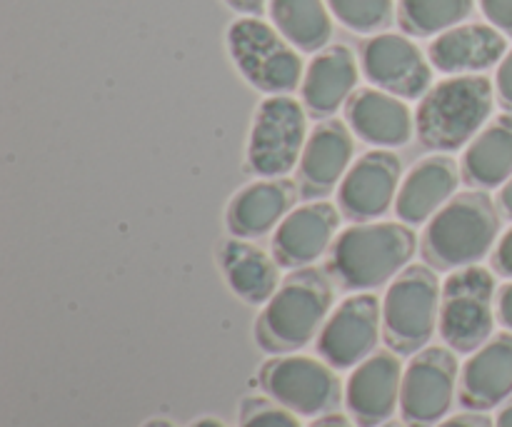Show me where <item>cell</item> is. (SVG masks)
<instances>
[{"label": "cell", "instance_id": "cell-29", "mask_svg": "<svg viewBox=\"0 0 512 427\" xmlns=\"http://www.w3.org/2000/svg\"><path fill=\"white\" fill-rule=\"evenodd\" d=\"M485 18L503 35L512 38V0H480Z\"/></svg>", "mask_w": 512, "mask_h": 427}, {"label": "cell", "instance_id": "cell-24", "mask_svg": "<svg viewBox=\"0 0 512 427\" xmlns=\"http://www.w3.org/2000/svg\"><path fill=\"white\" fill-rule=\"evenodd\" d=\"M225 278L233 293L250 305H263L278 290V260L243 238H233L220 250Z\"/></svg>", "mask_w": 512, "mask_h": 427}, {"label": "cell", "instance_id": "cell-30", "mask_svg": "<svg viewBox=\"0 0 512 427\" xmlns=\"http://www.w3.org/2000/svg\"><path fill=\"white\" fill-rule=\"evenodd\" d=\"M495 93H498L500 105H503L508 113H512V50L505 53V58L500 60L498 75H495Z\"/></svg>", "mask_w": 512, "mask_h": 427}, {"label": "cell", "instance_id": "cell-5", "mask_svg": "<svg viewBox=\"0 0 512 427\" xmlns=\"http://www.w3.org/2000/svg\"><path fill=\"white\" fill-rule=\"evenodd\" d=\"M228 50L240 75L260 93L288 95L303 83L300 50L258 15H245L230 25Z\"/></svg>", "mask_w": 512, "mask_h": 427}, {"label": "cell", "instance_id": "cell-16", "mask_svg": "<svg viewBox=\"0 0 512 427\" xmlns=\"http://www.w3.org/2000/svg\"><path fill=\"white\" fill-rule=\"evenodd\" d=\"M508 53V40L495 25L468 23L445 30L430 43L433 68L448 75H478L493 68Z\"/></svg>", "mask_w": 512, "mask_h": 427}, {"label": "cell", "instance_id": "cell-7", "mask_svg": "<svg viewBox=\"0 0 512 427\" xmlns=\"http://www.w3.org/2000/svg\"><path fill=\"white\" fill-rule=\"evenodd\" d=\"M438 275L428 265H408L383 300V335L398 355L420 353L440 323Z\"/></svg>", "mask_w": 512, "mask_h": 427}, {"label": "cell", "instance_id": "cell-28", "mask_svg": "<svg viewBox=\"0 0 512 427\" xmlns=\"http://www.w3.org/2000/svg\"><path fill=\"white\" fill-rule=\"evenodd\" d=\"M240 427H300L298 415L275 400L250 398L240 410Z\"/></svg>", "mask_w": 512, "mask_h": 427}, {"label": "cell", "instance_id": "cell-27", "mask_svg": "<svg viewBox=\"0 0 512 427\" xmlns=\"http://www.w3.org/2000/svg\"><path fill=\"white\" fill-rule=\"evenodd\" d=\"M330 13L355 33H378L393 20V0H325Z\"/></svg>", "mask_w": 512, "mask_h": 427}, {"label": "cell", "instance_id": "cell-38", "mask_svg": "<svg viewBox=\"0 0 512 427\" xmlns=\"http://www.w3.org/2000/svg\"><path fill=\"white\" fill-rule=\"evenodd\" d=\"M190 427H225V425L218 423V420H213V418H203V420H198V423H193Z\"/></svg>", "mask_w": 512, "mask_h": 427}, {"label": "cell", "instance_id": "cell-31", "mask_svg": "<svg viewBox=\"0 0 512 427\" xmlns=\"http://www.w3.org/2000/svg\"><path fill=\"white\" fill-rule=\"evenodd\" d=\"M490 263H493V270L500 275V278L512 280V228L498 240Z\"/></svg>", "mask_w": 512, "mask_h": 427}, {"label": "cell", "instance_id": "cell-35", "mask_svg": "<svg viewBox=\"0 0 512 427\" xmlns=\"http://www.w3.org/2000/svg\"><path fill=\"white\" fill-rule=\"evenodd\" d=\"M498 208H500V213L505 215V218L512 220V178L508 180V183L503 185V188H500Z\"/></svg>", "mask_w": 512, "mask_h": 427}, {"label": "cell", "instance_id": "cell-40", "mask_svg": "<svg viewBox=\"0 0 512 427\" xmlns=\"http://www.w3.org/2000/svg\"><path fill=\"white\" fill-rule=\"evenodd\" d=\"M380 427H408V425H400V423H385V425H380Z\"/></svg>", "mask_w": 512, "mask_h": 427}, {"label": "cell", "instance_id": "cell-25", "mask_svg": "<svg viewBox=\"0 0 512 427\" xmlns=\"http://www.w3.org/2000/svg\"><path fill=\"white\" fill-rule=\"evenodd\" d=\"M273 25L300 50L320 53L333 35V18L325 0H270Z\"/></svg>", "mask_w": 512, "mask_h": 427}, {"label": "cell", "instance_id": "cell-10", "mask_svg": "<svg viewBox=\"0 0 512 427\" xmlns=\"http://www.w3.org/2000/svg\"><path fill=\"white\" fill-rule=\"evenodd\" d=\"M458 360L448 348H423L403 373L400 415L408 427L443 423L458 390Z\"/></svg>", "mask_w": 512, "mask_h": 427}, {"label": "cell", "instance_id": "cell-26", "mask_svg": "<svg viewBox=\"0 0 512 427\" xmlns=\"http://www.w3.org/2000/svg\"><path fill=\"white\" fill-rule=\"evenodd\" d=\"M475 0H400V28L415 38H430L455 28L473 13Z\"/></svg>", "mask_w": 512, "mask_h": 427}, {"label": "cell", "instance_id": "cell-21", "mask_svg": "<svg viewBox=\"0 0 512 427\" xmlns=\"http://www.w3.org/2000/svg\"><path fill=\"white\" fill-rule=\"evenodd\" d=\"M358 85V60L345 45H333L315 53L305 68L300 93L303 105L315 118L333 115L348 98H353Z\"/></svg>", "mask_w": 512, "mask_h": 427}, {"label": "cell", "instance_id": "cell-11", "mask_svg": "<svg viewBox=\"0 0 512 427\" xmlns=\"http://www.w3.org/2000/svg\"><path fill=\"white\" fill-rule=\"evenodd\" d=\"M383 308L370 293H358L345 298L325 320L318 335L320 358L335 370L358 368L373 355L380 340Z\"/></svg>", "mask_w": 512, "mask_h": 427}, {"label": "cell", "instance_id": "cell-13", "mask_svg": "<svg viewBox=\"0 0 512 427\" xmlns=\"http://www.w3.org/2000/svg\"><path fill=\"white\" fill-rule=\"evenodd\" d=\"M403 163L390 150H370L350 165L338 190V205L355 223H368L388 213L400 190Z\"/></svg>", "mask_w": 512, "mask_h": 427}, {"label": "cell", "instance_id": "cell-33", "mask_svg": "<svg viewBox=\"0 0 512 427\" xmlns=\"http://www.w3.org/2000/svg\"><path fill=\"white\" fill-rule=\"evenodd\" d=\"M498 318L505 328L512 330V283L503 285L498 293Z\"/></svg>", "mask_w": 512, "mask_h": 427}, {"label": "cell", "instance_id": "cell-36", "mask_svg": "<svg viewBox=\"0 0 512 427\" xmlns=\"http://www.w3.org/2000/svg\"><path fill=\"white\" fill-rule=\"evenodd\" d=\"M310 427H355V425L350 423L348 418H343V415H325V418L315 420Z\"/></svg>", "mask_w": 512, "mask_h": 427}, {"label": "cell", "instance_id": "cell-8", "mask_svg": "<svg viewBox=\"0 0 512 427\" xmlns=\"http://www.w3.org/2000/svg\"><path fill=\"white\" fill-rule=\"evenodd\" d=\"M305 110L290 95H268L258 105L248 140V165L260 178H283L300 163L308 143Z\"/></svg>", "mask_w": 512, "mask_h": 427}, {"label": "cell", "instance_id": "cell-17", "mask_svg": "<svg viewBox=\"0 0 512 427\" xmlns=\"http://www.w3.org/2000/svg\"><path fill=\"white\" fill-rule=\"evenodd\" d=\"M460 403L468 410L498 408L512 395V333L490 338L460 370Z\"/></svg>", "mask_w": 512, "mask_h": 427}, {"label": "cell", "instance_id": "cell-15", "mask_svg": "<svg viewBox=\"0 0 512 427\" xmlns=\"http://www.w3.org/2000/svg\"><path fill=\"white\" fill-rule=\"evenodd\" d=\"M340 215L335 205L318 200L290 210L273 235V258L280 268L300 270L313 265L333 245Z\"/></svg>", "mask_w": 512, "mask_h": 427}, {"label": "cell", "instance_id": "cell-19", "mask_svg": "<svg viewBox=\"0 0 512 427\" xmlns=\"http://www.w3.org/2000/svg\"><path fill=\"white\" fill-rule=\"evenodd\" d=\"M460 183V168L448 155H430L420 160L403 180L395 198V213L400 223L423 225L443 205L453 200Z\"/></svg>", "mask_w": 512, "mask_h": 427}, {"label": "cell", "instance_id": "cell-3", "mask_svg": "<svg viewBox=\"0 0 512 427\" xmlns=\"http://www.w3.org/2000/svg\"><path fill=\"white\" fill-rule=\"evenodd\" d=\"M418 250L410 225L360 223L335 238L330 270L345 290L365 293L398 278Z\"/></svg>", "mask_w": 512, "mask_h": 427}, {"label": "cell", "instance_id": "cell-12", "mask_svg": "<svg viewBox=\"0 0 512 427\" xmlns=\"http://www.w3.org/2000/svg\"><path fill=\"white\" fill-rule=\"evenodd\" d=\"M360 63L370 83L403 100H418L433 88V63L405 35H373L363 45Z\"/></svg>", "mask_w": 512, "mask_h": 427}, {"label": "cell", "instance_id": "cell-23", "mask_svg": "<svg viewBox=\"0 0 512 427\" xmlns=\"http://www.w3.org/2000/svg\"><path fill=\"white\" fill-rule=\"evenodd\" d=\"M463 175L480 190H493L512 178V113L498 115L465 148Z\"/></svg>", "mask_w": 512, "mask_h": 427}, {"label": "cell", "instance_id": "cell-6", "mask_svg": "<svg viewBox=\"0 0 512 427\" xmlns=\"http://www.w3.org/2000/svg\"><path fill=\"white\" fill-rule=\"evenodd\" d=\"M495 278L483 265L453 270L440 295V335L455 353H475L493 338Z\"/></svg>", "mask_w": 512, "mask_h": 427}, {"label": "cell", "instance_id": "cell-37", "mask_svg": "<svg viewBox=\"0 0 512 427\" xmlns=\"http://www.w3.org/2000/svg\"><path fill=\"white\" fill-rule=\"evenodd\" d=\"M495 427H512V400L500 410V415L495 418Z\"/></svg>", "mask_w": 512, "mask_h": 427}, {"label": "cell", "instance_id": "cell-9", "mask_svg": "<svg viewBox=\"0 0 512 427\" xmlns=\"http://www.w3.org/2000/svg\"><path fill=\"white\" fill-rule=\"evenodd\" d=\"M265 393L303 418L333 413L343 398L335 368L305 355H280L260 373Z\"/></svg>", "mask_w": 512, "mask_h": 427}, {"label": "cell", "instance_id": "cell-32", "mask_svg": "<svg viewBox=\"0 0 512 427\" xmlns=\"http://www.w3.org/2000/svg\"><path fill=\"white\" fill-rule=\"evenodd\" d=\"M435 427H495V423L488 418V415L473 410V413H463V415H455V418L443 420V423H438Z\"/></svg>", "mask_w": 512, "mask_h": 427}, {"label": "cell", "instance_id": "cell-4", "mask_svg": "<svg viewBox=\"0 0 512 427\" xmlns=\"http://www.w3.org/2000/svg\"><path fill=\"white\" fill-rule=\"evenodd\" d=\"M500 235V208L485 190H468L438 210L425 228L423 255L433 268L478 265Z\"/></svg>", "mask_w": 512, "mask_h": 427}, {"label": "cell", "instance_id": "cell-34", "mask_svg": "<svg viewBox=\"0 0 512 427\" xmlns=\"http://www.w3.org/2000/svg\"><path fill=\"white\" fill-rule=\"evenodd\" d=\"M225 3H228L233 10H238V13L258 15L263 13V8L270 3V0H225Z\"/></svg>", "mask_w": 512, "mask_h": 427}, {"label": "cell", "instance_id": "cell-18", "mask_svg": "<svg viewBox=\"0 0 512 427\" xmlns=\"http://www.w3.org/2000/svg\"><path fill=\"white\" fill-rule=\"evenodd\" d=\"M353 135L348 125L340 120H325L315 125L300 155V195L305 198H320L328 195L338 183H343L345 173L353 160Z\"/></svg>", "mask_w": 512, "mask_h": 427}, {"label": "cell", "instance_id": "cell-14", "mask_svg": "<svg viewBox=\"0 0 512 427\" xmlns=\"http://www.w3.org/2000/svg\"><path fill=\"white\" fill-rule=\"evenodd\" d=\"M403 365L398 353L380 350L358 365L345 383V405L355 425L380 427L390 423L400 403Z\"/></svg>", "mask_w": 512, "mask_h": 427}, {"label": "cell", "instance_id": "cell-39", "mask_svg": "<svg viewBox=\"0 0 512 427\" xmlns=\"http://www.w3.org/2000/svg\"><path fill=\"white\" fill-rule=\"evenodd\" d=\"M145 427H175L173 423H168V420H150Z\"/></svg>", "mask_w": 512, "mask_h": 427}, {"label": "cell", "instance_id": "cell-20", "mask_svg": "<svg viewBox=\"0 0 512 427\" xmlns=\"http://www.w3.org/2000/svg\"><path fill=\"white\" fill-rule=\"evenodd\" d=\"M345 118L360 140L380 148L405 145L413 138V113L403 98L380 88H363L353 93Z\"/></svg>", "mask_w": 512, "mask_h": 427}, {"label": "cell", "instance_id": "cell-1", "mask_svg": "<svg viewBox=\"0 0 512 427\" xmlns=\"http://www.w3.org/2000/svg\"><path fill=\"white\" fill-rule=\"evenodd\" d=\"M333 308V283L318 268H300L283 280L255 323V340L265 353L290 355L323 330Z\"/></svg>", "mask_w": 512, "mask_h": 427}, {"label": "cell", "instance_id": "cell-22", "mask_svg": "<svg viewBox=\"0 0 512 427\" xmlns=\"http://www.w3.org/2000/svg\"><path fill=\"white\" fill-rule=\"evenodd\" d=\"M295 188L290 180L265 178L250 183L240 193L233 195L228 205V228L235 238H260L275 225L283 223L285 215L293 210Z\"/></svg>", "mask_w": 512, "mask_h": 427}, {"label": "cell", "instance_id": "cell-2", "mask_svg": "<svg viewBox=\"0 0 512 427\" xmlns=\"http://www.w3.org/2000/svg\"><path fill=\"white\" fill-rule=\"evenodd\" d=\"M495 88L485 75H450L420 98L415 130L428 150L453 153L473 143L493 113Z\"/></svg>", "mask_w": 512, "mask_h": 427}]
</instances>
